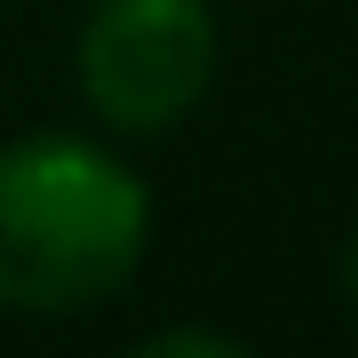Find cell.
Listing matches in <instances>:
<instances>
[{"label":"cell","mask_w":358,"mask_h":358,"mask_svg":"<svg viewBox=\"0 0 358 358\" xmlns=\"http://www.w3.org/2000/svg\"><path fill=\"white\" fill-rule=\"evenodd\" d=\"M152 239V192L88 136L0 143V310L64 319L120 294Z\"/></svg>","instance_id":"obj_1"},{"label":"cell","mask_w":358,"mask_h":358,"mask_svg":"<svg viewBox=\"0 0 358 358\" xmlns=\"http://www.w3.org/2000/svg\"><path fill=\"white\" fill-rule=\"evenodd\" d=\"M215 80L207 0H96L80 24V88L120 136H159L192 120Z\"/></svg>","instance_id":"obj_2"},{"label":"cell","mask_w":358,"mask_h":358,"mask_svg":"<svg viewBox=\"0 0 358 358\" xmlns=\"http://www.w3.org/2000/svg\"><path fill=\"white\" fill-rule=\"evenodd\" d=\"M183 350H207V358H247L239 334H215V327H167V334H143V358H183Z\"/></svg>","instance_id":"obj_3"},{"label":"cell","mask_w":358,"mask_h":358,"mask_svg":"<svg viewBox=\"0 0 358 358\" xmlns=\"http://www.w3.org/2000/svg\"><path fill=\"white\" fill-rule=\"evenodd\" d=\"M343 303H350V319H358V231H350V247H343Z\"/></svg>","instance_id":"obj_4"}]
</instances>
